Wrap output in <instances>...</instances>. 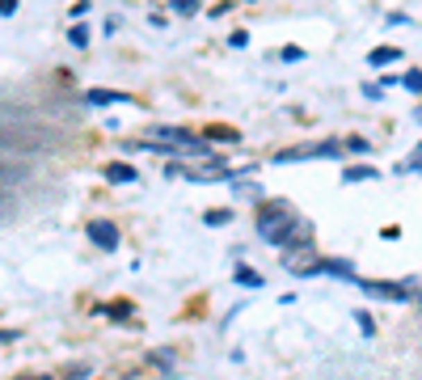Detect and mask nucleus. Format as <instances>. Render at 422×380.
Listing matches in <instances>:
<instances>
[{"instance_id":"obj_17","label":"nucleus","mask_w":422,"mask_h":380,"mask_svg":"<svg viewBox=\"0 0 422 380\" xmlns=\"http://www.w3.org/2000/svg\"><path fill=\"white\" fill-rule=\"evenodd\" d=\"M279 60H283V64H300V60H304V47H283Z\"/></svg>"},{"instance_id":"obj_22","label":"nucleus","mask_w":422,"mask_h":380,"mask_svg":"<svg viewBox=\"0 0 422 380\" xmlns=\"http://www.w3.org/2000/svg\"><path fill=\"white\" fill-rule=\"evenodd\" d=\"M38 380H51V376H38Z\"/></svg>"},{"instance_id":"obj_10","label":"nucleus","mask_w":422,"mask_h":380,"mask_svg":"<svg viewBox=\"0 0 422 380\" xmlns=\"http://www.w3.org/2000/svg\"><path fill=\"white\" fill-rule=\"evenodd\" d=\"M228 220H233V211H228V207H211V211H203V224H207V229H224Z\"/></svg>"},{"instance_id":"obj_21","label":"nucleus","mask_w":422,"mask_h":380,"mask_svg":"<svg viewBox=\"0 0 422 380\" xmlns=\"http://www.w3.org/2000/svg\"><path fill=\"white\" fill-rule=\"evenodd\" d=\"M418 160H422V144H418V152H414V160H410V165H405V170H414V165H418Z\"/></svg>"},{"instance_id":"obj_11","label":"nucleus","mask_w":422,"mask_h":380,"mask_svg":"<svg viewBox=\"0 0 422 380\" xmlns=\"http://www.w3.org/2000/svg\"><path fill=\"white\" fill-rule=\"evenodd\" d=\"M68 42H72V47H81V51H85V47H89V26H81V22H76V26H72V30H68Z\"/></svg>"},{"instance_id":"obj_1","label":"nucleus","mask_w":422,"mask_h":380,"mask_svg":"<svg viewBox=\"0 0 422 380\" xmlns=\"http://www.w3.org/2000/svg\"><path fill=\"white\" fill-rule=\"evenodd\" d=\"M253 229H258L262 241H271V245H279V249H292V245H304V241H308V224L296 215L292 203H267V207L258 211Z\"/></svg>"},{"instance_id":"obj_7","label":"nucleus","mask_w":422,"mask_h":380,"mask_svg":"<svg viewBox=\"0 0 422 380\" xmlns=\"http://www.w3.org/2000/svg\"><path fill=\"white\" fill-rule=\"evenodd\" d=\"M397 60H401V47H376L372 56H367V64H372V68H389Z\"/></svg>"},{"instance_id":"obj_9","label":"nucleus","mask_w":422,"mask_h":380,"mask_svg":"<svg viewBox=\"0 0 422 380\" xmlns=\"http://www.w3.org/2000/svg\"><path fill=\"white\" fill-rule=\"evenodd\" d=\"M380 174L372 170V165H355V170H342V182L346 186H355V182H376Z\"/></svg>"},{"instance_id":"obj_6","label":"nucleus","mask_w":422,"mask_h":380,"mask_svg":"<svg viewBox=\"0 0 422 380\" xmlns=\"http://www.w3.org/2000/svg\"><path fill=\"white\" fill-rule=\"evenodd\" d=\"M85 101H89V106H127L131 97H127V93H115V89H89Z\"/></svg>"},{"instance_id":"obj_4","label":"nucleus","mask_w":422,"mask_h":380,"mask_svg":"<svg viewBox=\"0 0 422 380\" xmlns=\"http://www.w3.org/2000/svg\"><path fill=\"white\" fill-rule=\"evenodd\" d=\"M89 241L97 245V249H119V229L110 224V220H101V215H97V220H89Z\"/></svg>"},{"instance_id":"obj_3","label":"nucleus","mask_w":422,"mask_h":380,"mask_svg":"<svg viewBox=\"0 0 422 380\" xmlns=\"http://www.w3.org/2000/svg\"><path fill=\"white\" fill-rule=\"evenodd\" d=\"M355 288H363L376 300H410V283H385V279H359Z\"/></svg>"},{"instance_id":"obj_19","label":"nucleus","mask_w":422,"mask_h":380,"mask_svg":"<svg viewBox=\"0 0 422 380\" xmlns=\"http://www.w3.org/2000/svg\"><path fill=\"white\" fill-rule=\"evenodd\" d=\"M245 42H249V34H245V30H233V34H228V47H245Z\"/></svg>"},{"instance_id":"obj_12","label":"nucleus","mask_w":422,"mask_h":380,"mask_svg":"<svg viewBox=\"0 0 422 380\" xmlns=\"http://www.w3.org/2000/svg\"><path fill=\"white\" fill-rule=\"evenodd\" d=\"M207 140H224V144H241V135H237L233 127H211V131H207Z\"/></svg>"},{"instance_id":"obj_5","label":"nucleus","mask_w":422,"mask_h":380,"mask_svg":"<svg viewBox=\"0 0 422 380\" xmlns=\"http://www.w3.org/2000/svg\"><path fill=\"white\" fill-rule=\"evenodd\" d=\"M106 182L127 186V182H140V174H135V165H127V160H115V165H106Z\"/></svg>"},{"instance_id":"obj_13","label":"nucleus","mask_w":422,"mask_h":380,"mask_svg":"<svg viewBox=\"0 0 422 380\" xmlns=\"http://www.w3.org/2000/svg\"><path fill=\"white\" fill-rule=\"evenodd\" d=\"M346 152H351V156H367V152H372V144H367L363 135H351V140H346Z\"/></svg>"},{"instance_id":"obj_20","label":"nucleus","mask_w":422,"mask_h":380,"mask_svg":"<svg viewBox=\"0 0 422 380\" xmlns=\"http://www.w3.org/2000/svg\"><path fill=\"white\" fill-rule=\"evenodd\" d=\"M85 13H89V0H76V5H72V17H76V22H81V17H85Z\"/></svg>"},{"instance_id":"obj_23","label":"nucleus","mask_w":422,"mask_h":380,"mask_svg":"<svg viewBox=\"0 0 422 380\" xmlns=\"http://www.w3.org/2000/svg\"><path fill=\"white\" fill-rule=\"evenodd\" d=\"M418 304H422V292H418Z\"/></svg>"},{"instance_id":"obj_15","label":"nucleus","mask_w":422,"mask_h":380,"mask_svg":"<svg viewBox=\"0 0 422 380\" xmlns=\"http://www.w3.org/2000/svg\"><path fill=\"white\" fill-rule=\"evenodd\" d=\"M355 321H359V330H363L367 338L376 334V325H372V313H367V308H359V313H355Z\"/></svg>"},{"instance_id":"obj_2","label":"nucleus","mask_w":422,"mask_h":380,"mask_svg":"<svg viewBox=\"0 0 422 380\" xmlns=\"http://www.w3.org/2000/svg\"><path fill=\"white\" fill-rule=\"evenodd\" d=\"M346 152V144H334V140H321V144H308V148H287V152H275L271 160L275 165H287V160H338Z\"/></svg>"},{"instance_id":"obj_8","label":"nucleus","mask_w":422,"mask_h":380,"mask_svg":"<svg viewBox=\"0 0 422 380\" xmlns=\"http://www.w3.org/2000/svg\"><path fill=\"white\" fill-rule=\"evenodd\" d=\"M233 279H237L241 288H253V292L262 288V275H258L253 266H245V262H237V270H233Z\"/></svg>"},{"instance_id":"obj_18","label":"nucleus","mask_w":422,"mask_h":380,"mask_svg":"<svg viewBox=\"0 0 422 380\" xmlns=\"http://www.w3.org/2000/svg\"><path fill=\"white\" fill-rule=\"evenodd\" d=\"M233 186H237L241 195H249V199H258V195H262V186H258V182H233Z\"/></svg>"},{"instance_id":"obj_16","label":"nucleus","mask_w":422,"mask_h":380,"mask_svg":"<svg viewBox=\"0 0 422 380\" xmlns=\"http://www.w3.org/2000/svg\"><path fill=\"white\" fill-rule=\"evenodd\" d=\"M199 5H203V0H174V13L190 17V13H199Z\"/></svg>"},{"instance_id":"obj_14","label":"nucleus","mask_w":422,"mask_h":380,"mask_svg":"<svg viewBox=\"0 0 422 380\" xmlns=\"http://www.w3.org/2000/svg\"><path fill=\"white\" fill-rule=\"evenodd\" d=\"M401 85H405L410 93H422V68H410V72L401 76Z\"/></svg>"}]
</instances>
